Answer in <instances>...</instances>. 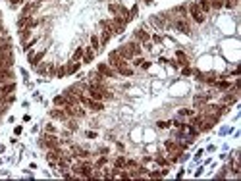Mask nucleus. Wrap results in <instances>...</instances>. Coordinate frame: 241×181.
I'll return each instance as SVG.
<instances>
[{
  "label": "nucleus",
  "instance_id": "15",
  "mask_svg": "<svg viewBox=\"0 0 241 181\" xmlns=\"http://www.w3.org/2000/svg\"><path fill=\"white\" fill-rule=\"evenodd\" d=\"M197 4H199V8H201V12L205 14V16L210 12V2H208V0H197Z\"/></svg>",
  "mask_w": 241,
  "mask_h": 181
},
{
  "label": "nucleus",
  "instance_id": "3",
  "mask_svg": "<svg viewBox=\"0 0 241 181\" xmlns=\"http://www.w3.org/2000/svg\"><path fill=\"white\" fill-rule=\"evenodd\" d=\"M14 56L12 52H0V69H12Z\"/></svg>",
  "mask_w": 241,
  "mask_h": 181
},
{
  "label": "nucleus",
  "instance_id": "14",
  "mask_svg": "<svg viewBox=\"0 0 241 181\" xmlns=\"http://www.w3.org/2000/svg\"><path fill=\"white\" fill-rule=\"evenodd\" d=\"M50 118H54V119H64V122H66L68 116H66V112H64V108H62V110L56 108V110H50Z\"/></svg>",
  "mask_w": 241,
  "mask_h": 181
},
{
  "label": "nucleus",
  "instance_id": "32",
  "mask_svg": "<svg viewBox=\"0 0 241 181\" xmlns=\"http://www.w3.org/2000/svg\"><path fill=\"white\" fill-rule=\"evenodd\" d=\"M152 41H154V43H162V37L160 35H154V37H152Z\"/></svg>",
  "mask_w": 241,
  "mask_h": 181
},
{
  "label": "nucleus",
  "instance_id": "5",
  "mask_svg": "<svg viewBox=\"0 0 241 181\" xmlns=\"http://www.w3.org/2000/svg\"><path fill=\"white\" fill-rule=\"evenodd\" d=\"M39 0H31V2H27L25 6H23V10H21V16H31L33 12H37V8H39Z\"/></svg>",
  "mask_w": 241,
  "mask_h": 181
},
{
  "label": "nucleus",
  "instance_id": "13",
  "mask_svg": "<svg viewBox=\"0 0 241 181\" xmlns=\"http://www.w3.org/2000/svg\"><path fill=\"white\" fill-rule=\"evenodd\" d=\"M83 64H91L93 62V58H95V50H93L91 48V46H87V50H85V52H83Z\"/></svg>",
  "mask_w": 241,
  "mask_h": 181
},
{
  "label": "nucleus",
  "instance_id": "20",
  "mask_svg": "<svg viewBox=\"0 0 241 181\" xmlns=\"http://www.w3.org/2000/svg\"><path fill=\"white\" fill-rule=\"evenodd\" d=\"M81 66V62H73V64H69V66H66V71H68V75H72V73H75L77 69H79Z\"/></svg>",
  "mask_w": 241,
  "mask_h": 181
},
{
  "label": "nucleus",
  "instance_id": "6",
  "mask_svg": "<svg viewBox=\"0 0 241 181\" xmlns=\"http://www.w3.org/2000/svg\"><path fill=\"white\" fill-rule=\"evenodd\" d=\"M174 27L178 31H182L183 35H191V27H189V23L185 21V20H178V21L174 23Z\"/></svg>",
  "mask_w": 241,
  "mask_h": 181
},
{
  "label": "nucleus",
  "instance_id": "34",
  "mask_svg": "<svg viewBox=\"0 0 241 181\" xmlns=\"http://www.w3.org/2000/svg\"><path fill=\"white\" fill-rule=\"evenodd\" d=\"M87 137H89V139H95L96 133H95V131H89V133H87Z\"/></svg>",
  "mask_w": 241,
  "mask_h": 181
},
{
  "label": "nucleus",
  "instance_id": "9",
  "mask_svg": "<svg viewBox=\"0 0 241 181\" xmlns=\"http://www.w3.org/2000/svg\"><path fill=\"white\" fill-rule=\"evenodd\" d=\"M118 52H120V56H122L124 60H127V62H131V60H133V54H131V50H129V46H127V44L120 46V48H118Z\"/></svg>",
  "mask_w": 241,
  "mask_h": 181
},
{
  "label": "nucleus",
  "instance_id": "30",
  "mask_svg": "<svg viewBox=\"0 0 241 181\" xmlns=\"http://www.w3.org/2000/svg\"><path fill=\"white\" fill-rule=\"evenodd\" d=\"M193 110H179V116H191Z\"/></svg>",
  "mask_w": 241,
  "mask_h": 181
},
{
  "label": "nucleus",
  "instance_id": "25",
  "mask_svg": "<svg viewBox=\"0 0 241 181\" xmlns=\"http://www.w3.org/2000/svg\"><path fill=\"white\" fill-rule=\"evenodd\" d=\"M239 4V0H224V6L226 8H235Z\"/></svg>",
  "mask_w": 241,
  "mask_h": 181
},
{
  "label": "nucleus",
  "instance_id": "17",
  "mask_svg": "<svg viewBox=\"0 0 241 181\" xmlns=\"http://www.w3.org/2000/svg\"><path fill=\"white\" fill-rule=\"evenodd\" d=\"M116 73H120V75H126V77H131V75H133V69L127 68V66H124V68H118V69H116Z\"/></svg>",
  "mask_w": 241,
  "mask_h": 181
},
{
  "label": "nucleus",
  "instance_id": "18",
  "mask_svg": "<svg viewBox=\"0 0 241 181\" xmlns=\"http://www.w3.org/2000/svg\"><path fill=\"white\" fill-rule=\"evenodd\" d=\"M114 168L116 170H126V158H124V156H118L116 162H114Z\"/></svg>",
  "mask_w": 241,
  "mask_h": 181
},
{
  "label": "nucleus",
  "instance_id": "28",
  "mask_svg": "<svg viewBox=\"0 0 241 181\" xmlns=\"http://www.w3.org/2000/svg\"><path fill=\"white\" fill-rule=\"evenodd\" d=\"M66 122H68L66 125H68V127H69V129H72V131H75V129H77V123H75V122H73V119H66Z\"/></svg>",
  "mask_w": 241,
  "mask_h": 181
},
{
  "label": "nucleus",
  "instance_id": "7",
  "mask_svg": "<svg viewBox=\"0 0 241 181\" xmlns=\"http://www.w3.org/2000/svg\"><path fill=\"white\" fill-rule=\"evenodd\" d=\"M87 77H89V83H95V85H104V75H100L96 69H95V71H91Z\"/></svg>",
  "mask_w": 241,
  "mask_h": 181
},
{
  "label": "nucleus",
  "instance_id": "10",
  "mask_svg": "<svg viewBox=\"0 0 241 181\" xmlns=\"http://www.w3.org/2000/svg\"><path fill=\"white\" fill-rule=\"evenodd\" d=\"M87 108H91V112H100V110H104V104H102V100H93L91 98Z\"/></svg>",
  "mask_w": 241,
  "mask_h": 181
},
{
  "label": "nucleus",
  "instance_id": "35",
  "mask_svg": "<svg viewBox=\"0 0 241 181\" xmlns=\"http://www.w3.org/2000/svg\"><path fill=\"white\" fill-rule=\"evenodd\" d=\"M39 2H41V0H39Z\"/></svg>",
  "mask_w": 241,
  "mask_h": 181
},
{
  "label": "nucleus",
  "instance_id": "26",
  "mask_svg": "<svg viewBox=\"0 0 241 181\" xmlns=\"http://www.w3.org/2000/svg\"><path fill=\"white\" fill-rule=\"evenodd\" d=\"M218 89H222V91L230 89V83H228V81H224V79H222V81H218Z\"/></svg>",
  "mask_w": 241,
  "mask_h": 181
},
{
  "label": "nucleus",
  "instance_id": "29",
  "mask_svg": "<svg viewBox=\"0 0 241 181\" xmlns=\"http://www.w3.org/2000/svg\"><path fill=\"white\" fill-rule=\"evenodd\" d=\"M158 127H160V129H166V127H170V122H158Z\"/></svg>",
  "mask_w": 241,
  "mask_h": 181
},
{
  "label": "nucleus",
  "instance_id": "31",
  "mask_svg": "<svg viewBox=\"0 0 241 181\" xmlns=\"http://www.w3.org/2000/svg\"><path fill=\"white\" fill-rule=\"evenodd\" d=\"M143 62H145V60H143V58H135V60H133V64H135V66H141Z\"/></svg>",
  "mask_w": 241,
  "mask_h": 181
},
{
  "label": "nucleus",
  "instance_id": "19",
  "mask_svg": "<svg viewBox=\"0 0 241 181\" xmlns=\"http://www.w3.org/2000/svg\"><path fill=\"white\" fill-rule=\"evenodd\" d=\"M210 2V10H222L224 8V0H208Z\"/></svg>",
  "mask_w": 241,
  "mask_h": 181
},
{
  "label": "nucleus",
  "instance_id": "27",
  "mask_svg": "<svg viewBox=\"0 0 241 181\" xmlns=\"http://www.w3.org/2000/svg\"><path fill=\"white\" fill-rule=\"evenodd\" d=\"M231 171H233V173H235V175H237V173H239V160H235V162H233V164H231Z\"/></svg>",
  "mask_w": 241,
  "mask_h": 181
},
{
  "label": "nucleus",
  "instance_id": "11",
  "mask_svg": "<svg viewBox=\"0 0 241 181\" xmlns=\"http://www.w3.org/2000/svg\"><path fill=\"white\" fill-rule=\"evenodd\" d=\"M8 81H14L12 69H0V83H8Z\"/></svg>",
  "mask_w": 241,
  "mask_h": 181
},
{
  "label": "nucleus",
  "instance_id": "2",
  "mask_svg": "<svg viewBox=\"0 0 241 181\" xmlns=\"http://www.w3.org/2000/svg\"><path fill=\"white\" fill-rule=\"evenodd\" d=\"M108 66H110V68H114V69H118V68L127 66V60H124L122 56H120V52H118V50H112V52L108 54Z\"/></svg>",
  "mask_w": 241,
  "mask_h": 181
},
{
  "label": "nucleus",
  "instance_id": "12",
  "mask_svg": "<svg viewBox=\"0 0 241 181\" xmlns=\"http://www.w3.org/2000/svg\"><path fill=\"white\" fill-rule=\"evenodd\" d=\"M129 50H131L133 56H141V43H137V41H131V43H127Z\"/></svg>",
  "mask_w": 241,
  "mask_h": 181
},
{
  "label": "nucleus",
  "instance_id": "22",
  "mask_svg": "<svg viewBox=\"0 0 241 181\" xmlns=\"http://www.w3.org/2000/svg\"><path fill=\"white\" fill-rule=\"evenodd\" d=\"M54 104H56V106H62V108H64V106L68 104L66 96H64V95H60V96H54Z\"/></svg>",
  "mask_w": 241,
  "mask_h": 181
},
{
  "label": "nucleus",
  "instance_id": "1",
  "mask_svg": "<svg viewBox=\"0 0 241 181\" xmlns=\"http://www.w3.org/2000/svg\"><path fill=\"white\" fill-rule=\"evenodd\" d=\"M187 14L191 16V20H193V21H197V23H205V20H206V17H205V14L201 12V8H199V4H197V2H191V4L187 6Z\"/></svg>",
  "mask_w": 241,
  "mask_h": 181
},
{
  "label": "nucleus",
  "instance_id": "21",
  "mask_svg": "<svg viewBox=\"0 0 241 181\" xmlns=\"http://www.w3.org/2000/svg\"><path fill=\"white\" fill-rule=\"evenodd\" d=\"M54 75H56L58 79H64V77L68 75V71H66V66H60V68H56V71H54Z\"/></svg>",
  "mask_w": 241,
  "mask_h": 181
},
{
  "label": "nucleus",
  "instance_id": "4",
  "mask_svg": "<svg viewBox=\"0 0 241 181\" xmlns=\"http://www.w3.org/2000/svg\"><path fill=\"white\" fill-rule=\"evenodd\" d=\"M96 71H99L100 75H104V77H116V69H114V68H110L108 64H99Z\"/></svg>",
  "mask_w": 241,
  "mask_h": 181
},
{
  "label": "nucleus",
  "instance_id": "16",
  "mask_svg": "<svg viewBox=\"0 0 241 181\" xmlns=\"http://www.w3.org/2000/svg\"><path fill=\"white\" fill-rule=\"evenodd\" d=\"M91 48L95 50V52H99V50H100V39H99L96 35L91 37Z\"/></svg>",
  "mask_w": 241,
  "mask_h": 181
},
{
  "label": "nucleus",
  "instance_id": "8",
  "mask_svg": "<svg viewBox=\"0 0 241 181\" xmlns=\"http://www.w3.org/2000/svg\"><path fill=\"white\" fill-rule=\"evenodd\" d=\"M133 35H135V41H137V43H143V44L149 43V39H151V35L147 33V31H143V29H137Z\"/></svg>",
  "mask_w": 241,
  "mask_h": 181
},
{
  "label": "nucleus",
  "instance_id": "24",
  "mask_svg": "<svg viewBox=\"0 0 241 181\" xmlns=\"http://www.w3.org/2000/svg\"><path fill=\"white\" fill-rule=\"evenodd\" d=\"M175 58L179 60V64H182V66H187V58H185L183 52H179V50H178V52H175Z\"/></svg>",
  "mask_w": 241,
  "mask_h": 181
},
{
  "label": "nucleus",
  "instance_id": "23",
  "mask_svg": "<svg viewBox=\"0 0 241 181\" xmlns=\"http://www.w3.org/2000/svg\"><path fill=\"white\" fill-rule=\"evenodd\" d=\"M83 52H85V48H83V46H79V48H77L75 52H73V58H72V62H77V60H81Z\"/></svg>",
  "mask_w": 241,
  "mask_h": 181
},
{
  "label": "nucleus",
  "instance_id": "33",
  "mask_svg": "<svg viewBox=\"0 0 241 181\" xmlns=\"http://www.w3.org/2000/svg\"><path fill=\"white\" fill-rule=\"evenodd\" d=\"M46 131H48V133H54V125L48 123V125H46Z\"/></svg>",
  "mask_w": 241,
  "mask_h": 181
}]
</instances>
